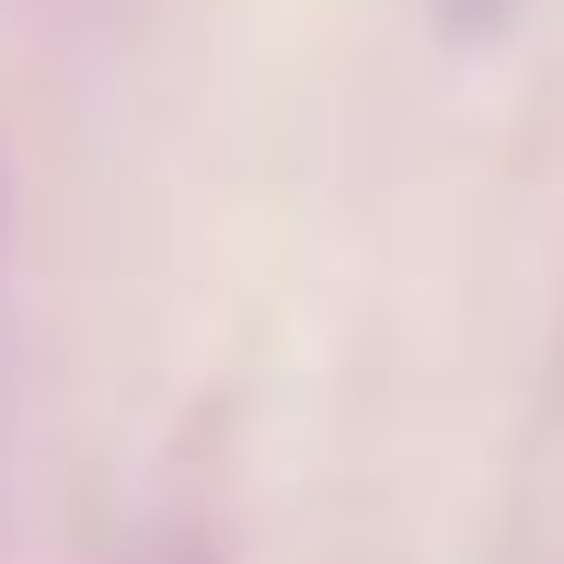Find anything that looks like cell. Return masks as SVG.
I'll return each instance as SVG.
<instances>
[{
	"label": "cell",
	"mask_w": 564,
	"mask_h": 564,
	"mask_svg": "<svg viewBox=\"0 0 564 564\" xmlns=\"http://www.w3.org/2000/svg\"><path fill=\"white\" fill-rule=\"evenodd\" d=\"M449 12H460V23H496V12H507V0H449Z\"/></svg>",
	"instance_id": "6da1fadb"
}]
</instances>
